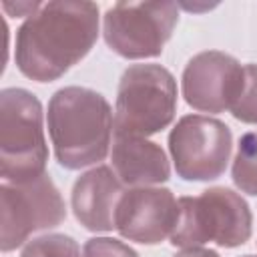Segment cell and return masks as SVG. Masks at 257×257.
Listing matches in <instances>:
<instances>
[{
  "label": "cell",
  "instance_id": "30bf717a",
  "mask_svg": "<svg viewBox=\"0 0 257 257\" xmlns=\"http://www.w3.org/2000/svg\"><path fill=\"white\" fill-rule=\"evenodd\" d=\"M179 217V199L165 187H128L122 191L114 229L120 237L141 243L159 245L171 237Z\"/></svg>",
  "mask_w": 257,
  "mask_h": 257
},
{
  "label": "cell",
  "instance_id": "ac0fdd59",
  "mask_svg": "<svg viewBox=\"0 0 257 257\" xmlns=\"http://www.w3.org/2000/svg\"><path fill=\"white\" fill-rule=\"evenodd\" d=\"M243 257H255V255H243Z\"/></svg>",
  "mask_w": 257,
  "mask_h": 257
},
{
  "label": "cell",
  "instance_id": "ba28073f",
  "mask_svg": "<svg viewBox=\"0 0 257 257\" xmlns=\"http://www.w3.org/2000/svg\"><path fill=\"white\" fill-rule=\"evenodd\" d=\"M231 128L213 116L185 114L169 133V153L183 181L219 179L231 161Z\"/></svg>",
  "mask_w": 257,
  "mask_h": 257
},
{
  "label": "cell",
  "instance_id": "7c38bea8",
  "mask_svg": "<svg viewBox=\"0 0 257 257\" xmlns=\"http://www.w3.org/2000/svg\"><path fill=\"white\" fill-rule=\"evenodd\" d=\"M112 171L126 187H157L171 177V165L161 145L133 135H114Z\"/></svg>",
  "mask_w": 257,
  "mask_h": 257
},
{
  "label": "cell",
  "instance_id": "3957f363",
  "mask_svg": "<svg viewBox=\"0 0 257 257\" xmlns=\"http://www.w3.org/2000/svg\"><path fill=\"white\" fill-rule=\"evenodd\" d=\"M253 213L247 201L227 187H211L197 197L179 199V217L171 233L175 247H201L215 243L225 249L251 239Z\"/></svg>",
  "mask_w": 257,
  "mask_h": 257
},
{
  "label": "cell",
  "instance_id": "6da1fadb",
  "mask_svg": "<svg viewBox=\"0 0 257 257\" xmlns=\"http://www.w3.org/2000/svg\"><path fill=\"white\" fill-rule=\"evenodd\" d=\"M94 2H44L16 30L14 60L18 70L36 82H52L78 64L98 38Z\"/></svg>",
  "mask_w": 257,
  "mask_h": 257
},
{
  "label": "cell",
  "instance_id": "5b68a950",
  "mask_svg": "<svg viewBox=\"0 0 257 257\" xmlns=\"http://www.w3.org/2000/svg\"><path fill=\"white\" fill-rule=\"evenodd\" d=\"M177 112V80L161 64H131L116 88L114 135L151 137L167 128Z\"/></svg>",
  "mask_w": 257,
  "mask_h": 257
},
{
  "label": "cell",
  "instance_id": "2e32d148",
  "mask_svg": "<svg viewBox=\"0 0 257 257\" xmlns=\"http://www.w3.org/2000/svg\"><path fill=\"white\" fill-rule=\"evenodd\" d=\"M82 257H141L126 243L112 237H92L82 247Z\"/></svg>",
  "mask_w": 257,
  "mask_h": 257
},
{
  "label": "cell",
  "instance_id": "9a60e30c",
  "mask_svg": "<svg viewBox=\"0 0 257 257\" xmlns=\"http://www.w3.org/2000/svg\"><path fill=\"white\" fill-rule=\"evenodd\" d=\"M231 114L247 124H257V64H243V86L235 102L231 104Z\"/></svg>",
  "mask_w": 257,
  "mask_h": 257
},
{
  "label": "cell",
  "instance_id": "8fae6325",
  "mask_svg": "<svg viewBox=\"0 0 257 257\" xmlns=\"http://www.w3.org/2000/svg\"><path fill=\"white\" fill-rule=\"evenodd\" d=\"M120 195L122 183L118 181L116 173L106 165H98L74 181L70 195L72 213L86 231H112Z\"/></svg>",
  "mask_w": 257,
  "mask_h": 257
},
{
  "label": "cell",
  "instance_id": "e0dca14e",
  "mask_svg": "<svg viewBox=\"0 0 257 257\" xmlns=\"http://www.w3.org/2000/svg\"><path fill=\"white\" fill-rule=\"evenodd\" d=\"M173 257H221V255L215 249H207V247H185L177 251Z\"/></svg>",
  "mask_w": 257,
  "mask_h": 257
},
{
  "label": "cell",
  "instance_id": "8992f818",
  "mask_svg": "<svg viewBox=\"0 0 257 257\" xmlns=\"http://www.w3.org/2000/svg\"><path fill=\"white\" fill-rule=\"evenodd\" d=\"M179 22L175 2H116L102 16L106 46L122 58H155Z\"/></svg>",
  "mask_w": 257,
  "mask_h": 257
},
{
  "label": "cell",
  "instance_id": "52a82bcc",
  "mask_svg": "<svg viewBox=\"0 0 257 257\" xmlns=\"http://www.w3.org/2000/svg\"><path fill=\"white\" fill-rule=\"evenodd\" d=\"M2 235L4 253L24 245L36 231L58 227L66 219L64 199L48 173L26 183H0Z\"/></svg>",
  "mask_w": 257,
  "mask_h": 257
},
{
  "label": "cell",
  "instance_id": "4fadbf2b",
  "mask_svg": "<svg viewBox=\"0 0 257 257\" xmlns=\"http://www.w3.org/2000/svg\"><path fill=\"white\" fill-rule=\"evenodd\" d=\"M231 179L241 193L257 197V131L241 135L231 167Z\"/></svg>",
  "mask_w": 257,
  "mask_h": 257
},
{
  "label": "cell",
  "instance_id": "7a4b0ae2",
  "mask_svg": "<svg viewBox=\"0 0 257 257\" xmlns=\"http://www.w3.org/2000/svg\"><path fill=\"white\" fill-rule=\"evenodd\" d=\"M46 122L60 167L78 171L106 159L114 116L100 92L86 86L58 88L48 100Z\"/></svg>",
  "mask_w": 257,
  "mask_h": 257
},
{
  "label": "cell",
  "instance_id": "277c9868",
  "mask_svg": "<svg viewBox=\"0 0 257 257\" xmlns=\"http://www.w3.org/2000/svg\"><path fill=\"white\" fill-rule=\"evenodd\" d=\"M48 147L40 100L26 88L0 92V175L8 183H26L46 173Z\"/></svg>",
  "mask_w": 257,
  "mask_h": 257
},
{
  "label": "cell",
  "instance_id": "5bb4252c",
  "mask_svg": "<svg viewBox=\"0 0 257 257\" xmlns=\"http://www.w3.org/2000/svg\"><path fill=\"white\" fill-rule=\"evenodd\" d=\"M20 257H80V247L70 235L46 233L28 241Z\"/></svg>",
  "mask_w": 257,
  "mask_h": 257
},
{
  "label": "cell",
  "instance_id": "9c48e42d",
  "mask_svg": "<svg viewBox=\"0 0 257 257\" xmlns=\"http://www.w3.org/2000/svg\"><path fill=\"white\" fill-rule=\"evenodd\" d=\"M243 86V64L221 50L195 54L183 70L181 88L185 102L201 112L229 110Z\"/></svg>",
  "mask_w": 257,
  "mask_h": 257
}]
</instances>
